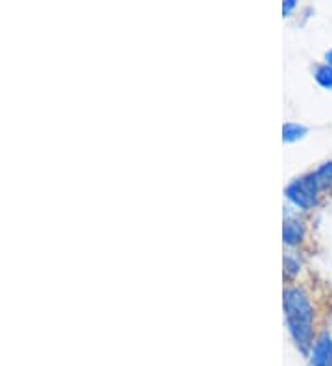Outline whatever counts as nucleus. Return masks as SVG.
<instances>
[{"label": "nucleus", "instance_id": "obj_1", "mask_svg": "<svg viewBox=\"0 0 332 366\" xmlns=\"http://www.w3.org/2000/svg\"><path fill=\"white\" fill-rule=\"evenodd\" d=\"M284 311L293 340L306 354L314 338V311L309 296L301 289L288 287L284 291Z\"/></svg>", "mask_w": 332, "mask_h": 366}, {"label": "nucleus", "instance_id": "obj_2", "mask_svg": "<svg viewBox=\"0 0 332 366\" xmlns=\"http://www.w3.org/2000/svg\"><path fill=\"white\" fill-rule=\"evenodd\" d=\"M318 191H320V185L315 183L314 174H309L303 176V178H297L293 183H290L286 189V196L299 208L309 209L315 203Z\"/></svg>", "mask_w": 332, "mask_h": 366}, {"label": "nucleus", "instance_id": "obj_3", "mask_svg": "<svg viewBox=\"0 0 332 366\" xmlns=\"http://www.w3.org/2000/svg\"><path fill=\"white\" fill-rule=\"evenodd\" d=\"M312 366H332V338L323 333L315 340L312 351Z\"/></svg>", "mask_w": 332, "mask_h": 366}, {"label": "nucleus", "instance_id": "obj_4", "mask_svg": "<svg viewBox=\"0 0 332 366\" xmlns=\"http://www.w3.org/2000/svg\"><path fill=\"white\" fill-rule=\"evenodd\" d=\"M303 237V226L297 220H288L284 224V242L286 244H297Z\"/></svg>", "mask_w": 332, "mask_h": 366}, {"label": "nucleus", "instance_id": "obj_5", "mask_svg": "<svg viewBox=\"0 0 332 366\" xmlns=\"http://www.w3.org/2000/svg\"><path fill=\"white\" fill-rule=\"evenodd\" d=\"M312 174H314L315 183L320 185V189L332 185V161L321 165L320 169L315 170V172H312Z\"/></svg>", "mask_w": 332, "mask_h": 366}, {"label": "nucleus", "instance_id": "obj_6", "mask_svg": "<svg viewBox=\"0 0 332 366\" xmlns=\"http://www.w3.org/2000/svg\"><path fill=\"white\" fill-rule=\"evenodd\" d=\"M315 80L321 87L325 89H332V67L329 65H323V67L315 68Z\"/></svg>", "mask_w": 332, "mask_h": 366}, {"label": "nucleus", "instance_id": "obj_7", "mask_svg": "<svg viewBox=\"0 0 332 366\" xmlns=\"http://www.w3.org/2000/svg\"><path fill=\"white\" fill-rule=\"evenodd\" d=\"M282 134H284V141L292 143V141L301 139V137H304L306 128H303V126H299V125H286L284 126V130H282Z\"/></svg>", "mask_w": 332, "mask_h": 366}, {"label": "nucleus", "instance_id": "obj_8", "mask_svg": "<svg viewBox=\"0 0 332 366\" xmlns=\"http://www.w3.org/2000/svg\"><path fill=\"white\" fill-rule=\"evenodd\" d=\"M293 8H295V2H293V0H288L286 4H284V8H282V12H284V15H286L290 10H293Z\"/></svg>", "mask_w": 332, "mask_h": 366}, {"label": "nucleus", "instance_id": "obj_9", "mask_svg": "<svg viewBox=\"0 0 332 366\" xmlns=\"http://www.w3.org/2000/svg\"><path fill=\"white\" fill-rule=\"evenodd\" d=\"M325 60H326V65H329V67H332V51L326 52Z\"/></svg>", "mask_w": 332, "mask_h": 366}]
</instances>
